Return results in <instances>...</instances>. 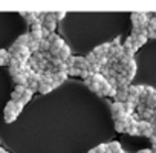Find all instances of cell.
Returning a JSON list of instances; mask_svg holds the SVG:
<instances>
[{
    "label": "cell",
    "instance_id": "cell-45",
    "mask_svg": "<svg viewBox=\"0 0 156 153\" xmlns=\"http://www.w3.org/2000/svg\"><path fill=\"white\" fill-rule=\"evenodd\" d=\"M87 153H95V150H94V148H92V150H89V151H87Z\"/></svg>",
    "mask_w": 156,
    "mask_h": 153
},
{
    "label": "cell",
    "instance_id": "cell-37",
    "mask_svg": "<svg viewBox=\"0 0 156 153\" xmlns=\"http://www.w3.org/2000/svg\"><path fill=\"white\" fill-rule=\"evenodd\" d=\"M9 73H11V76L14 78V76H17L19 73H22V70H19V69H9Z\"/></svg>",
    "mask_w": 156,
    "mask_h": 153
},
{
    "label": "cell",
    "instance_id": "cell-34",
    "mask_svg": "<svg viewBox=\"0 0 156 153\" xmlns=\"http://www.w3.org/2000/svg\"><path fill=\"white\" fill-rule=\"evenodd\" d=\"M12 110H14V101H11V100H9V101L6 103V107H5V112H12Z\"/></svg>",
    "mask_w": 156,
    "mask_h": 153
},
{
    "label": "cell",
    "instance_id": "cell-26",
    "mask_svg": "<svg viewBox=\"0 0 156 153\" xmlns=\"http://www.w3.org/2000/svg\"><path fill=\"white\" fill-rule=\"evenodd\" d=\"M26 22L29 23V25H32L35 20H37V12H26Z\"/></svg>",
    "mask_w": 156,
    "mask_h": 153
},
{
    "label": "cell",
    "instance_id": "cell-23",
    "mask_svg": "<svg viewBox=\"0 0 156 153\" xmlns=\"http://www.w3.org/2000/svg\"><path fill=\"white\" fill-rule=\"evenodd\" d=\"M16 118H17V115H16V112L12 110V112H5V123H12V121H16Z\"/></svg>",
    "mask_w": 156,
    "mask_h": 153
},
{
    "label": "cell",
    "instance_id": "cell-18",
    "mask_svg": "<svg viewBox=\"0 0 156 153\" xmlns=\"http://www.w3.org/2000/svg\"><path fill=\"white\" fill-rule=\"evenodd\" d=\"M126 123L122 121V118L121 119H118V121H115V130L118 132V133H122V132H126Z\"/></svg>",
    "mask_w": 156,
    "mask_h": 153
},
{
    "label": "cell",
    "instance_id": "cell-10",
    "mask_svg": "<svg viewBox=\"0 0 156 153\" xmlns=\"http://www.w3.org/2000/svg\"><path fill=\"white\" fill-rule=\"evenodd\" d=\"M29 41H31V35H29V34H23V35H20V37L16 40V44H19V46H26Z\"/></svg>",
    "mask_w": 156,
    "mask_h": 153
},
{
    "label": "cell",
    "instance_id": "cell-35",
    "mask_svg": "<svg viewBox=\"0 0 156 153\" xmlns=\"http://www.w3.org/2000/svg\"><path fill=\"white\" fill-rule=\"evenodd\" d=\"M20 98H22V95H19L17 92H12V94H11V101L17 103V101H20Z\"/></svg>",
    "mask_w": 156,
    "mask_h": 153
},
{
    "label": "cell",
    "instance_id": "cell-15",
    "mask_svg": "<svg viewBox=\"0 0 156 153\" xmlns=\"http://www.w3.org/2000/svg\"><path fill=\"white\" fill-rule=\"evenodd\" d=\"M153 115H154V110H153V109H148V107H145V110L141 113V119L150 121V119L153 118Z\"/></svg>",
    "mask_w": 156,
    "mask_h": 153
},
{
    "label": "cell",
    "instance_id": "cell-3",
    "mask_svg": "<svg viewBox=\"0 0 156 153\" xmlns=\"http://www.w3.org/2000/svg\"><path fill=\"white\" fill-rule=\"evenodd\" d=\"M109 48H110V43H104V44H100V46H97L92 52L97 55V57H101V55H107V52H109Z\"/></svg>",
    "mask_w": 156,
    "mask_h": 153
},
{
    "label": "cell",
    "instance_id": "cell-29",
    "mask_svg": "<svg viewBox=\"0 0 156 153\" xmlns=\"http://www.w3.org/2000/svg\"><path fill=\"white\" fill-rule=\"evenodd\" d=\"M94 150H95V153H104V151L107 150V144H100V145H97Z\"/></svg>",
    "mask_w": 156,
    "mask_h": 153
},
{
    "label": "cell",
    "instance_id": "cell-13",
    "mask_svg": "<svg viewBox=\"0 0 156 153\" xmlns=\"http://www.w3.org/2000/svg\"><path fill=\"white\" fill-rule=\"evenodd\" d=\"M110 89H112V87H110V84L106 81L103 86H100V92H98V94H100L101 97H109V94H110Z\"/></svg>",
    "mask_w": 156,
    "mask_h": 153
},
{
    "label": "cell",
    "instance_id": "cell-19",
    "mask_svg": "<svg viewBox=\"0 0 156 153\" xmlns=\"http://www.w3.org/2000/svg\"><path fill=\"white\" fill-rule=\"evenodd\" d=\"M26 46H28V49H29V52H31V55L40 51V49H38V41H34V40H31V41H29V43H28Z\"/></svg>",
    "mask_w": 156,
    "mask_h": 153
},
{
    "label": "cell",
    "instance_id": "cell-21",
    "mask_svg": "<svg viewBox=\"0 0 156 153\" xmlns=\"http://www.w3.org/2000/svg\"><path fill=\"white\" fill-rule=\"evenodd\" d=\"M28 89L31 92H38V81L37 80H28Z\"/></svg>",
    "mask_w": 156,
    "mask_h": 153
},
{
    "label": "cell",
    "instance_id": "cell-39",
    "mask_svg": "<svg viewBox=\"0 0 156 153\" xmlns=\"http://www.w3.org/2000/svg\"><path fill=\"white\" fill-rule=\"evenodd\" d=\"M115 95H116V87H112V89H110V94H109V97H113V98H115Z\"/></svg>",
    "mask_w": 156,
    "mask_h": 153
},
{
    "label": "cell",
    "instance_id": "cell-40",
    "mask_svg": "<svg viewBox=\"0 0 156 153\" xmlns=\"http://www.w3.org/2000/svg\"><path fill=\"white\" fill-rule=\"evenodd\" d=\"M138 153H151V150H150V148H142V150H139Z\"/></svg>",
    "mask_w": 156,
    "mask_h": 153
},
{
    "label": "cell",
    "instance_id": "cell-36",
    "mask_svg": "<svg viewBox=\"0 0 156 153\" xmlns=\"http://www.w3.org/2000/svg\"><path fill=\"white\" fill-rule=\"evenodd\" d=\"M141 135H142V136H145V138H148V139H150V138H151V136H153V129H150V130H145V132H142V133H141Z\"/></svg>",
    "mask_w": 156,
    "mask_h": 153
},
{
    "label": "cell",
    "instance_id": "cell-47",
    "mask_svg": "<svg viewBox=\"0 0 156 153\" xmlns=\"http://www.w3.org/2000/svg\"><path fill=\"white\" fill-rule=\"evenodd\" d=\"M104 153H112V151H109V150H106V151H104Z\"/></svg>",
    "mask_w": 156,
    "mask_h": 153
},
{
    "label": "cell",
    "instance_id": "cell-1",
    "mask_svg": "<svg viewBox=\"0 0 156 153\" xmlns=\"http://www.w3.org/2000/svg\"><path fill=\"white\" fill-rule=\"evenodd\" d=\"M110 112H112V116H113V119H115V121H118V119H121V118H124V116H126V115H124L122 103H118V101H115V103L110 106Z\"/></svg>",
    "mask_w": 156,
    "mask_h": 153
},
{
    "label": "cell",
    "instance_id": "cell-46",
    "mask_svg": "<svg viewBox=\"0 0 156 153\" xmlns=\"http://www.w3.org/2000/svg\"><path fill=\"white\" fill-rule=\"evenodd\" d=\"M153 136H154V138H156V130H153Z\"/></svg>",
    "mask_w": 156,
    "mask_h": 153
},
{
    "label": "cell",
    "instance_id": "cell-9",
    "mask_svg": "<svg viewBox=\"0 0 156 153\" xmlns=\"http://www.w3.org/2000/svg\"><path fill=\"white\" fill-rule=\"evenodd\" d=\"M107 150L112 151V153H119L122 148H121V144H119L118 141H112V142L107 144Z\"/></svg>",
    "mask_w": 156,
    "mask_h": 153
},
{
    "label": "cell",
    "instance_id": "cell-12",
    "mask_svg": "<svg viewBox=\"0 0 156 153\" xmlns=\"http://www.w3.org/2000/svg\"><path fill=\"white\" fill-rule=\"evenodd\" d=\"M122 107H124V115H126V116H132V115L135 113V107H136V106H133L132 103H124Z\"/></svg>",
    "mask_w": 156,
    "mask_h": 153
},
{
    "label": "cell",
    "instance_id": "cell-32",
    "mask_svg": "<svg viewBox=\"0 0 156 153\" xmlns=\"http://www.w3.org/2000/svg\"><path fill=\"white\" fill-rule=\"evenodd\" d=\"M26 89H28L26 86H20V84H17V86H16V89H14V92H17L19 95H23Z\"/></svg>",
    "mask_w": 156,
    "mask_h": 153
},
{
    "label": "cell",
    "instance_id": "cell-28",
    "mask_svg": "<svg viewBox=\"0 0 156 153\" xmlns=\"http://www.w3.org/2000/svg\"><path fill=\"white\" fill-rule=\"evenodd\" d=\"M49 63H51V64H52L54 67H58V66H60V64H61L63 61H61V60H60L58 57H51V60H49Z\"/></svg>",
    "mask_w": 156,
    "mask_h": 153
},
{
    "label": "cell",
    "instance_id": "cell-20",
    "mask_svg": "<svg viewBox=\"0 0 156 153\" xmlns=\"http://www.w3.org/2000/svg\"><path fill=\"white\" fill-rule=\"evenodd\" d=\"M29 35H31V40H34V41H41L43 40V35H41V31H31L29 32Z\"/></svg>",
    "mask_w": 156,
    "mask_h": 153
},
{
    "label": "cell",
    "instance_id": "cell-41",
    "mask_svg": "<svg viewBox=\"0 0 156 153\" xmlns=\"http://www.w3.org/2000/svg\"><path fill=\"white\" fill-rule=\"evenodd\" d=\"M150 142H151V145H154V144H156V138L151 136V138H150Z\"/></svg>",
    "mask_w": 156,
    "mask_h": 153
},
{
    "label": "cell",
    "instance_id": "cell-30",
    "mask_svg": "<svg viewBox=\"0 0 156 153\" xmlns=\"http://www.w3.org/2000/svg\"><path fill=\"white\" fill-rule=\"evenodd\" d=\"M0 58H3V60L8 63V60H9V52H8L6 49H0Z\"/></svg>",
    "mask_w": 156,
    "mask_h": 153
},
{
    "label": "cell",
    "instance_id": "cell-11",
    "mask_svg": "<svg viewBox=\"0 0 156 153\" xmlns=\"http://www.w3.org/2000/svg\"><path fill=\"white\" fill-rule=\"evenodd\" d=\"M127 97H129V94H127V91H116V95H115V100L118 101V103H126L127 101Z\"/></svg>",
    "mask_w": 156,
    "mask_h": 153
},
{
    "label": "cell",
    "instance_id": "cell-8",
    "mask_svg": "<svg viewBox=\"0 0 156 153\" xmlns=\"http://www.w3.org/2000/svg\"><path fill=\"white\" fill-rule=\"evenodd\" d=\"M66 78H67V72H55V73H52V80L60 83V84L64 83Z\"/></svg>",
    "mask_w": 156,
    "mask_h": 153
},
{
    "label": "cell",
    "instance_id": "cell-31",
    "mask_svg": "<svg viewBox=\"0 0 156 153\" xmlns=\"http://www.w3.org/2000/svg\"><path fill=\"white\" fill-rule=\"evenodd\" d=\"M54 17H55V22H60L66 17V12L64 11H60V12H54Z\"/></svg>",
    "mask_w": 156,
    "mask_h": 153
},
{
    "label": "cell",
    "instance_id": "cell-22",
    "mask_svg": "<svg viewBox=\"0 0 156 153\" xmlns=\"http://www.w3.org/2000/svg\"><path fill=\"white\" fill-rule=\"evenodd\" d=\"M84 83H86V86H87L92 92H95V94H98V92H100V86H98V84H95L92 80H86Z\"/></svg>",
    "mask_w": 156,
    "mask_h": 153
},
{
    "label": "cell",
    "instance_id": "cell-27",
    "mask_svg": "<svg viewBox=\"0 0 156 153\" xmlns=\"http://www.w3.org/2000/svg\"><path fill=\"white\" fill-rule=\"evenodd\" d=\"M84 60H86L89 64H94V63H97V55H95L94 52H89V54L84 57Z\"/></svg>",
    "mask_w": 156,
    "mask_h": 153
},
{
    "label": "cell",
    "instance_id": "cell-44",
    "mask_svg": "<svg viewBox=\"0 0 156 153\" xmlns=\"http://www.w3.org/2000/svg\"><path fill=\"white\" fill-rule=\"evenodd\" d=\"M151 151H153V153H156V144H154V145L151 147Z\"/></svg>",
    "mask_w": 156,
    "mask_h": 153
},
{
    "label": "cell",
    "instance_id": "cell-42",
    "mask_svg": "<svg viewBox=\"0 0 156 153\" xmlns=\"http://www.w3.org/2000/svg\"><path fill=\"white\" fill-rule=\"evenodd\" d=\"M3 64H6V61L3 58H0V66H3Z\"/></svg>",
    "mask_w": 156,
    "mask_h": 153
},
{
    "label": "cell",
    "instance_id": "cell-5",
    "mask_svg": "<svg viewBox=\"0 0 156 153\" xmlns=\"http://www.w3.org/2000/svg\"><path fill=\"white\" fill-rule=\"evenodd\" d=\"M136 129H138V132H139V133H142V132H145V130H150V129H153V127H151L150 121L141 119V121H138V124H136Z\"/></svg>",
    "mask_w": 156,
    "mask_h": 153
},
{
    "label": "cell",
    "instance_id": "cell-17",
    "mask_svg": "<svg viewBox=\"0 0 156 153\" xmlns=\"http://www.w3.org/2000/svg\"><path fill=\"white\" fill-rule=\"evenodd\" d=\"M51 91H52V87H51L49 84H46V83H38V92H40L41 95H48Z\"/></svg>",
    "mask_w": 156,
    "mask_h": 153
},
{
    "label": "cell",
    "instance_id": "cell-14",
    "mask_svg": "<svg viewBox=\"0 0 156 153\" xmlns=\"http://www.w3.org/2000/svg\"><path fill=\"white\" fill-rule=\"evenodd\" d=\"M32 95H34V92H31L29 89H26V91H25V94L22 95L20 101H22V103H23V104L26 106V104H28V103H29V101L32 100Z\"/></svg>",
    "mask_w": 156,
    "mask_h": 153
},
{
    "label": "cell",
    "instance_id": "cell-6",
    "mask_svg": "<svg viewBox=\"0 0 156 153\" xmlns=\"http://www.w3.org/2000/svg\"><path fill=\"white\" fill-rule=\"evenodd\" d=\"M145 107H148V109H156V92H153L151 95H148L147 97V100H145Z\"/></svg>",
    "mask_w": 156,
    "mask_h": 153
},
{
    "label": "cell",
    "instance_id": "cell-48",
    "mask_svg": "<svg viewBox=\"0 0 156 153\" xmlns=\"http://www.w3.org/2000/svg\"><path fill=\"white\" fill-rule=\"evenodd\" d=\"M151 153H153V151H151Z\"/></svg>",
    "mask_w": 156,
    "mask_h": 153
},
{
    "label": "cell",
    "instance_id": "cell-38",
    "mask_svg": "<svg viewBox=\"0 0 156 153\" xmlns=\"http://www.w3.org/2000/svg\"><path fill=\"white\" fill-rule=\"evenodd\" d=\"M147 38H156V31H150L147 34Z\"/></svg>",
    "mask_w": 156,
    "mask_h": 153
},
{
    "label": "cell",
    "instance_id": "cell-33",
    "mask_svg": "<svg viewBox=\"0 0 156 153\" xmlns=\"http://www.w3.org/2000/svg\"><path fill=\"white\" fill-rule=\"evenodd\" d=\"M80 76H81V78H84V80H89L90 76H92V73H90L89 70H81V72H80Z\"/></svg>",
    "mask_w": 156,
    "mask_h": 153
},
{
    "label": "cell",
    "instance_id": "cell-16",
    "mask_svg": "<svg viewBox=\"0 0 156 153\" xmlns=\"http://www.w3.org/2000/svg\"><path fill=\"white\" fill-rule=\"evenodd\" d=\"M38 49H40L41 52H49V49H51V43L48 41V38H43V40L38 43Z\"/></svg>",
    "mask_w": 156,
    "mask_h": 153
},
{
    "label": "cell",
    "instance_id": "cell-24",
    "mask_svg": "<svg viewBox=\"0 0 156 153\" xmlns=\"http://www.w3.org/2000/svg\"><path fill=\"white\" fill-rule=\"evenodd\" d=\"M150 31H156V16L150 17V20H148V25H147V32H150Z\"/></svg>",
    "mask_w": 156,
    "mask_h": 153
},
{
    "label": "cell",
    "instance_id": "cell-2",
    "mask_svg": "<svg viewBox=\"0 0 156 153\" xmlns=\"http://www.w3.org/2000/svg\"><path fill=\"white\" fill-rule=\"evenodd\" d=\"M144 92V86H129V89H127V94L130 95V97H135V98H139V95Z\"/></svg>",
    "mask_w": 156,
    "mask_h": 153
},
{
    "label": "cell",
    "instance_id": "cell-43",
    "mask_svg": "<svg viewBox=\"0 0 156 153\" xmlns=\"http://www.w3.org/2000/svg\"><path fill=\"white\" fill-rule=\"evenodd\" d=\"M0 153H9V151H6L5 148H2V147H0Z\"/></svg>",
    "mask_w": 156,
    "mask_h": 153
},
{
    "label": "cell",
    "instance_id": "cell-4",
    "mask_svg": "<svg viewBox=\"0 0 156 153\" xmlns=\"http://www.w3.org/2000/svg\"><path fill=\"white\" fill-rule=\"evenodd\" d=\"M69 57H70V48H69L67 44L61 46V48H60V52H58V58H60L61 61H66Z\"/></svg>",
    "mask_w": 156,
    "mask_h": 153
},
{
    "label": "cell",
    "instance_id": "cell-7",
    "mask_svg": "<svg viewBox=\"0 0 156 153\" xmlns=\"http://www.w3.org/2000/svg\"><path fill=\"white\" fill-rule=\"evenodd\" d=\"M12 81L16 83V86H17V84H20V86H26V87H28V78L25 76V73H23V72H22V73H19L17 76H14Z\"/></svg>",
    "mask_w": 156,
    "mask_h": 153
},
{
    "label": "cell",
    "instance_id": "cell-25",
    "mask_svg": "<svg viewBox=\"0 0 156 153\" xmlns=\"http://www.w3.org/2000/svg\"><path fill=\"white\" fill-rule=\"evenodd\" d=\"M80 69L76 67H67V76H80Z\"/></svg>",
    "mask_w": 156,
    "mask_h": 153
}]
</instances>
